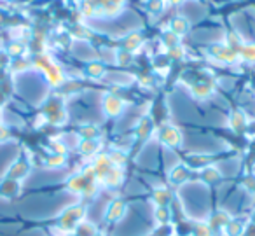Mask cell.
<instances>
[{"instance_id": "obj_12", "label": "cell", "mask_w": 255, "mask_h": 236, "mask_svg": "<svg viewBox=\"0 0 255 236\" xmlns=\"http://www.w3.org/2000/svg\"><path fill=\"white\" fill-rule=\"evenodd\" d=\"M196 236H212V228L208 224L196 226Z\"/></svg>"}, {"instance_id": "obj_2", "label": "cell", "mask_w": 255, "mask_h": 236, "mask_svg": "<svg viewBox=\"0 0 255 236\" xmlns=\"http://www.w3.org/2000/svg\"><path fill=\"white\" fill-rule=\"evenodd\" d=\"M84 215V208L82 207H74L70 208V210L67 212V215H65L63 219V226L65 228H72V226H75L79 222V219Z\"/></svg>"}, {"instance_id": "obj_11", "label": "cell", "mask_w": 255, "mask_h": 236, "mask_svg": "<svg viewBox=\"0 0 255 236\" xmlns=\"http://www.w3.org/2000/svg\"><path fill=\"white\" fill-rule=\"evenodd\" d=\"M119 107H121V102L117 98H107V109H109L110 114L119 112Z\"/></svg>"}, {"instance_id": "obj_7", "label": "cell", "mask_w": 255, "mask_h": 236, "mask_svg": "<svg viewBox=\"0 0 255 236\" xmlns=\"http://www.w3.org/2000/svg\"><path fill=\"white\" fill-rule=\"evenodd\" d=\"M163 140L166 142L168 145H178V142H180V135H178L177 130H173V128H168L163 135Z\"/></svg>"}, {"instance_id": "obj_16", "label": "cell", "mask_w": 255, "mask_h": 236, "mask_svg": "<svg viewBox=\"0 0 255 236\" xmlns=\"http://www.w3.org/2000/svg\"><path fill=\"white\" fill-rule=\"evenodd\" d=\"M96 236H102V235H96Z\"/></svg>"}, {"instance_id": "obj_6", "label": "cell", "mask_w": 255, "mask_h": 236, "mask_svg": "<svg viewBox=\"0 0 255 236\" xmlns=\"http://www.w3.org/2000/svg\"><path fill=\"white\" fill-rule=\"evenodd\" d=\"M187 177H189L187 168H184V166H177V168L171 172V182L180 184V182H184V180H187Z\"/></svg>"}, {"instance_id": "obj_1", "label": "cell", "mask_w": 255, "mask_h": 236, "mask_svg": "<svg viewBox=\"0 0 255 236\" xmlns=\"http://www.w3.org/2000/svg\"><path fill=\"white\" fill-rule=\"evenodd\" d=\"M124 214H126V203H124L123 200H114L112 203L109 205V208H107L105 219L109 222H116V221H119Z\"/></svg>"}, {"instance_id": "obj_13", "label": "cell", "mask_w": 255, "mask_h": 236, "mask_svg": "<svg viewBox=\"0 0 255 236\" xmlns=\"http://www.w3.org/2000/svg\"><path fill=\"white\" fill-rule=\"evenodd\" d=\"M203 179H205L206 182H213L215 179H219V172H217L215 168H206L205 173H203Z\"/></svg>"}, {"instance_id": "obj_8", "label": "cell", "mask_w": 255, "mask_h": 236, "mask_svg": "<svg viewBox=\"0 0 255 236\" xmlns=\"http://www.w3.org/2000/svg\"><path fill=\"white\" fill-rule=\"evenodd\" d=\"M154 200H156L157 207H164V205L170 201V193H168L166 189H157L156 193H154Z\"/></svg>"}, {"instance_id": "obj_9", "label": "cell", "mask_w": 255, "mask_h": 236, "mask_svg": "<svg viewBox=\"0 0 255 236\" xmlns=\"http://www.w3.org/2000/svg\"><path fill=\"white\" fill-rule=\"evenodd\" d=\"M96 228L89 222H84V224L79 226V231H77V236H96Z\"/></svg>"}, {"instance_id": "obj_5", "label": "cell", "mask_w": 255, "mask_h": 236, "mask_svg": "<svg viewBox=\"0 0 255 236\" xmlns=\"http://www.w3.org/2000/svg\"><path fill=\"white\" fill-rule=\"evenodd\" d=\"M231 219H229V215L227 214H224V212H217L215 215L212 217V222H210V228H226V224L229 222Z\"/></svg>"}, {"instance_id": "obj_14", "label": "cell", "mask_w": 255, "mask_h": 236, "mask_svg": "<svg viewBox=\"0 0 255 236\" xmlns=\"http://www.w3.org/2000/svg\"><path fill=\"white\" fill-rule=\"evenodd\" d=\"M248 236H255V226H254V231H248Z\"/></svg>"}, {"instance_id": "obj_3", "label": "cell", "mask_w": 255, "mask_h": 236, "mask_svg": "<svg viewBox=\"0 0 255 236\" xmlns=\"http://www.w3.org/2000/svg\"><path fill=\"white\" fill-rule=\"evenodd\" d=\"M103 182L109 187H117L123 182V172L117 168H110L109 172L105 173V177H103Z\"/></svg>"}, {"instance_id": "obj_15", "label": "cell", "mask_w": 255, "mask_h": 236, "mask_svg": "<svg viewBox=\"0 0 255 236\" xmlns=\"http://www.w3.org/2000/svg\"><path fill=\"white\" fill-rule=\"evenodd\" d=\"M254 221H255V215H254ZM254 224H255V222H254Z\"/></svg>"}, {"instance_id": "obj_4", "label": "cell", "mask_w": 255, "mask_h": 236, "mask_svg": "<svg viewBox=\"0 0 255 236\" xmlns=\"http://www.w3.org/2000/svg\"><path fill=\"white\" fill-rule=\"evenodd\" d=\"M227 236H243L245 233V222L243 221H229L224 228Z\"/></svg>"}, {"instance_id": "obj_10", "label": "cell", "mask_w": 255, "mask_h": 236, "mask_svg": "<svg viewBox=\"0 0 255 236\" xmlns=\"http://www.w3.org/2000/svg\"><path fill=\"white\" fill-rule=\"evenodd\" d=\"M156 217H157V221H159V224H164V222H168V219H170V212L166 210V207H157Z\"/></svg>"}]
</instances>
